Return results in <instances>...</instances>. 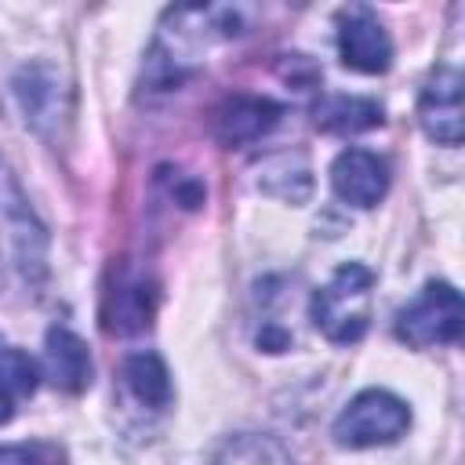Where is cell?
<instances>
[{
  "instance_id": "cell-5",
  "label": "cell",
  "mask_w": 465,
  "mask_h": 465,
  "mask_svg": "<svg viewBox=\"0 0 465 465\" xmlns=\"http://www.w3.org/2000/svg\"><path fill=\"white\" fill-rule=\"evenodd\" d=\"M418 120L421 131L440 145H458L465 131V94H461V73L450 65L432 69V76L421 87L418 98Z\"/></svg>"
},
{
  "instance_id": "cell-9",
  "label": "cell",
  "mask_w": 465,
  "mask_h": 465,
  "mask_svg": "<svg viewBox=\"0 0 465 465\" xmlns=\"http://www.w3.org/2000/svg\"><path fill=\"white\" fill-rule=\"evenodd\" d=\"M124 381L131 389V396L153 411L167 407L171 400V374L163 367V360L156 352H134L124 360Z\"/></svg>"
},
{
  "instance_id": "cell-13",
  "label": "cell",
  "mask_w": 465,
  "mask_h": 465,
  "mask_svg": "<svg viewBox=\"0 0 465 465\" xmlns=\"http://www.w3.org/2000/svg\"><path fill=\"white\" fill-rule=\"evenodd\" d=\"M222 465H291V461L269 440H236V443H229Z\"/></svg>"
},
{
  "instance_id": "cell-6",
  "label": "cell",
  "mask_w": 465,
  "mask_h": 465,
  "mask_svg": "<svg viewBox=\"0 0 465 465\" xmlns=\"http://www.w3.org/2000/svg\"><path fill=\"white\" fill-rule=\"evenodd\" d=\"M331 185L352 207H378L389 193V163L371 149H345L331 163Z\"/></svg>"
},
{
  "instance_id": "cell-4",
  "label": "cell",
  "mask_w": 465,
  "mask_h": 465,
  "mask_svg": "<svg viewBox=\"0 0 465 465\" xmlns=\"http://www.w3.org/2000/svg\"><path fill=\"white\" fill-rule=\"evenodd\" d=\"M338 54L356 73H385L392 65V40L371 7H345L338 15Z\"/></svg>"
},
{
  "instance_id": "cell-10",
  "label": "cell",
  "mask_w": 465,
  "mask_h": 465,
  "mask_svg": "<svg viewBox=\"0 0 465 465\" xmlns=\"http://www.w3.org/2000/svg\"><path fill=\"white\" fill-rule=\"evenodd\" d=\"M36 378H40L36 374V363L22 349L0 341V425L15 418V407L25 396H33Z\"/></svg>"
},
{
  "instance_id": "cell-12",
  "label": "cell",
  "mask_w": 465,
  "mask_h": 465,
  "mask_svg": "<svg viewBox=\"0 0 465 465\" xmlns=\"http://www.w3.org/2000/svg\"><path fill=\"white\" fill-rule=\"evenodd\" d=\"M113 298V312H105V327L116 334H131V331H145L149 316H153V294L145 287V280H120Z\"/></svg>"
},
{
  "instance_id": "cell-2",
  "label": "cell",
  "mask_w": 465,
  "mask_h": 465,
  "mask_svg": "<svg viewBox=\"0 0 465 465\" xmlns=\"http://www.w3.org/2000/svg\"><path fill=\"white\" fill-rule=\"evenodd\" d=\"M407 429H411V407L400 396L385 389H363L334 418V443L352 450L385 447V443H396Z\"/></svg>"
},
{
  "instance_id": "cell-1",
  "label": "cell",
  "mask_w": 465,
  "mask_h": 465,
  "mask_svg": "<svg viewBox=\"0 0 465 465\" xmlns=\"http://www.w3.org/2000/svg\"><path fill=\"white\" fill-rule=\"evenodd\" d=\"M371 302H374V272L360 262H345L334 269V276L312 294L309 316L316 331L334 345H352L367 334L371 323Z\"/></svg>"
},
{
  "instance_id": "cell-3",
  "label": "cell",
  "mask_w": 465,
  "mask_h": 465,
  "mask_svg": "<svg viewBox=\"0 0 465 465\" xmlns=\"http://www.w3.org/2000/svg\"><path fill=\"white\" fill-rule=\"evenodd\" d=\"M461 294L447 280H429L396 312V338L411 349L450 345L461 334Z\"/></svg>"
},
{
  "instance_id": "cell-11",
  "label": "cell",
  "mask_w": 465,
  "mask_h": 465,
  "mask_svg": "<svg viewBox=\"0 0 465 465\" xmlns=\"http://www.w3.org/2000/svg\"><path fill=\"white\" fill-rule=\"evenodd\" d=\"M385 116H381V105L371 102V98H349V94H334L327 98L320 109H316V124L331 134H356V131H371L378 127Z\"/></svg>"
},
{
  "instance_id": "cell-8",
  "label": "cell",
  "mask_w": 465,
  "mask_h": 465,
  "mask_svg": "<svg viewBox=\"0 0 465 465\" xmlns=\"http://www.w3.org/2000/svg\"><path fill=\"white\" fill-rule=\"evenodd\" d=\"M44 363H47V378L54 381V389L62 392H84L91 385V352L87 345L65 331V327H51L47 331V345H44Z\"/></svg>"
},
{
  "instance_id": "cell-14",
  "label": "cell",
  "mask_w": 465,
  "mask_h": 465,
  "mask_svg": "<svg viewBox=\"0 0 465 465\" xmlns=\"http://www.w3.org/2000/svg\"><path fill=\"white\" fill-rule=\"evenodd\" d=\"M0 465H62V454L51 443H7L0 447Z\"/></svg>"
},
{
  "instance_id": "cell-7",
  "label": "cell",
  "mask_w": 465,
  "mask_h": 465,
  "mask_svg": "<svg viewBox=\"0 0 465 465\" xmlns=\"http://www.w3.org/2000/svg\"><path fill=\"white\" fill-rule=\"evenodd\" d=\"M280 120V105L254 94H236L214 113V134L222 145H247L272 131Z\"/></svg>"
}]
</instances>
